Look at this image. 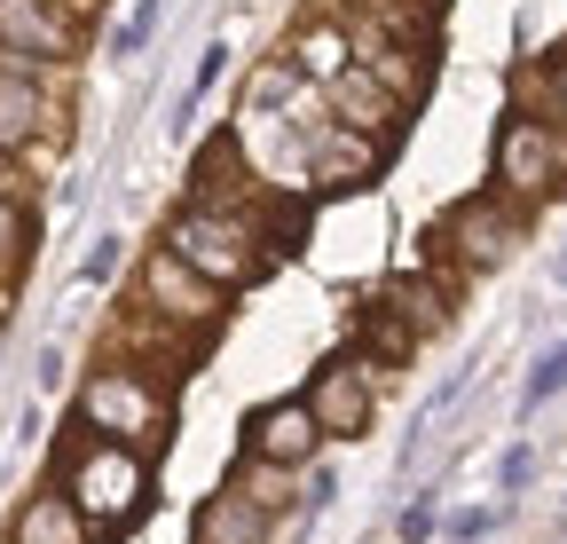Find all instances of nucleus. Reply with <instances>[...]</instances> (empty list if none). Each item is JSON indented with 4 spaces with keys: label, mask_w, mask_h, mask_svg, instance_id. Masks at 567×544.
<instances>
[{
    "label": "nucleus",
    "mask_w": 567,
    "mask_h": 544,
    "mask_svg": "<svg viewBox=\"0 0 567 544\" xmlns=\"http://www.w3.org/2000/svg\"><path fill=\"white\" fill-rule=\"evenodd\" d=\"M118 260H126V237L103 229V237L87 245V260H80V285H111V277H118Z\"/></svg>",
    "instance_id": "nucleus-25"
},
{
    "label": "nucleus",
    "mask_w": 567,
    "mask_h": 544,
    "mask_svg": "<svg viewBox=\"0 0 567 544\" xmlns=\"http://www.w3.org/2000/svg\"><path fill=\"white\" fill-rule=\"evenodd\" d=\"M300 158H308V189L316 197H354V189L379 182L394 143H386V134H363V126H339L323 111V126H300Z\"/></svg>",
    "instance_id": "nucleus-6"
},
{
    "label": "nucleus",
    "mask_w": 567,
    "mask_h": 544,
    "mask_svg": "<svg viewBox=\"0 0 567 544\" xmlns=\"http://www.w3.org/2000/svg\"><path fill=\"white\" fill-rule=\"evenodd\" d=\"M158 245H174L197 277L221 285L229 300L252 292V285H268V268H276V253H268V237H260L252 214H237V206H197V197H182V206H174V222H166Z\"/></svg>",
    "instance_id": "nucleus-2"
},
{
    "label": "nucleus",
    "mask_w": 567,
    "mask_h": 544,
    "mask_svg": "<svg viewBox=\"0 0 567 544\" xmlns=\"http://www.w3.org/2000/svg\"><path fill=\"white\" fill-rule=\"evenodd\" d=\"M323 111L339 119V126H363V134H402V119H410V103L379 80V72H363V63H347V72H331L323 80Z\"/></svg>",
    "instance_id": "nucleus-12"
},
{
    "label": "nucleus",
    "mask_w": 567,
    "mask_h": 544,
    "mask_svg": "<svg viewBox=\"0 0 567 544\" xmlns=\"http://www.w3.org/2000/svg\"><path fill=\"white\" fill-rule=\"evenodd\" d=\"M528 482H536V442H513V450H505V465H496V497L513 505Z\"/></svg>",
    "instance_id": "nucleus-26"
},
{
    "label": "nucleus",
    "mask_w": 567,
    "mask_h": 544,
    "mask_svg": "<svg viewBox=\"0 0 567 544\" xmlns=\"http://www.w3.org/2000/svg\"><path fill=\"white\" fill-rule=\"evenodd\" d=\"M221 72H229V48L213 40L205 55H197V72L182 80V95H174V111H166V143H189V126H197V103L221 88Z\"/></svg>",
    "instance_id": "nucleus-19"
},
{
    "label": "nucleus",
    "mask_w": 567,
    "mask_h": 544,
    "mask_svg": "<svg viewBox=\"0 0 567 544\" xmlns=\"http://www.w3.org/2000/svg\"><path fill=\"white\" fill-rule=\"evenodd\" d=\"M55 490L87 513L95 544H118V536H134L158 513V450L80 427L63 442V458H55Z\"/></svg>",
    "instance_id": "nucleus-1"
},
{
    "label": "nucleus",
    "mask_w": 567,
    "mask_h": 544,
    "mask_svg": "<svg viewBox=\"0 0 567 544\" xmlns=\"http://www.w3.org/2000/svg\"><path fill=\"white\" fill-rule=\"evenodd\" d=\"M379 300H394V308L410 316V331H417V339H434V331H450V316H457V300L442 292V277H434V268H386V285H379Z\"/></svg>",
    "instance_id": "nucleus-16"
},
{
    "label": "nucleus",
    "mask_w": 567,
    "mask_h": 544,
    "mask_svg": "<svg viewBox=\"0 0 567 544\" xmlns=\"http://www.w3.org/2000/svg\"><path fill=\"white\" fill-rule=\"evenodd\" d=\"M48 80H55L48 63H32V55H0V151H9V158L40 151L48 134H55Z\"/></svg>",
    "instance_id": "nucleus-11"
},
{
    "label": "nucleus",
    "mask_w": 567,
    "mask_h": 544,
    "mask_svg": "<svg viewBox=\"0 0 567 544\" xmlns=\"http://www.w3.org/2000/svg\"><path fill=\"white\" fill-rule=\"evenodd\" d=\"M300 88H308V80H300V63H292V55H268L260 72L245 80V119H276V111H292V103H300Z\"/></svg>",
    "instance_id": "nucleus-20"
},
{
    "label": "nucleus",
    "mask_w": 567,
    "mask_h": 544,
    "mask_svg": "<svg viewBox=\"0 0 567 544\" xmlns=\"http://www.w3.org/2000/svg\"><path fill=\"white\" fill-rule=\"evenodd\" d=\"M496 189L520 197V206H544V197L567 189V174H559V143H551V119L513 111L505 126H496Z\"/></svg>",
    "instance_id": "nucleus-9"
},
{
    "label": "nucleus",
    "mask_w": 567,
    "mask_h": 544,
    "mask_svg": "<svg viewBox=\"0 0 567 544\" xmlns=\"http://www.w3.org/2000/svg\"><path fill=\"white\" fill-rule=\"evenodd\" d=\"M0 544H95V528H87V513L71 505L55 482H40L17 513H9V536Z\"/></svg>",
    "instance_id": "nucleus-15"
},
{
    "label": "nucleus",
    "mask_w": 567,
    "mask_h": 544,
    "mask_svg": "<svg viewBox=\"0 0 567 544\" xmlns=\"http://www.w3.org/2000/svg\"><path fill=\"white\" fill-rule=\"evenodd\" d=\"M87 40V17L71 0H0V55H32L48 72H71Z\"/></svg>",
    "instance_id": "nucleus-8"
},
{
    "label": "nucleus",
    "mask_w": 567,
    "mask_h": 544,
    "mask_svg": "<svg viewBox=\"0 0 567 544\" xmlns=\"http://www.w3.org/2000/svg\"><path fill=\"white\" fill-rule=\"evenodd\" d=\"M63 379H71V371H63V348L48 339V348H40V363H32V387H40V394H63Z\"/></svg>",
    "instance_id": "nucleus-28"
},
{
    "label": "nucleus",
    "mask_w": 567,
    "mask_h": 544,
    "mask_svg": "<svg viewBox=\"0 0 567 544\" xmlns=\"http://www.w3.org/2000/svg\"><path fill=\"white\" fill-rule=\"evenodd\" d=\"M0 189H17V197H24V174H17V158H9V151H0Z\"/></svg>",
    "instance_id": "nucleus-30"
},
{
    "label": "nucleus",
    "mask_w": 567,
    "mask_h": 544,
    "mask_svg": "<svg viewBox=\"0 0 567 544\" xmlns=\"http://www.w3.org/2000/svg\"><path fill=\"white\" fill-rule=\"evenodd\" d=\"M237 458L284 465V473H308V465L323 458V427H316V411H308V394H276V402H260V411H245Z\"/></svg>",
    "instance_id": "nucleus-10"
},
{
    "label": "nucleus",
    "mask_w": 567,
    "mask_h": 544,
    "mask_svg": "<svg viewBox=\"0 0 567 544\" xmlns=\"http://www.w3.org/2000/svg\"><path fill=\"white\" fill-rule=\"evenodd\" d=\"M134 300H142V316L182 324V331H213V324L229 316V292L205 285L174 245H151V253H142V268H134Z\"/></svg>",
    "instance_id": "nucleus-5"
},
{
    "label": "nucleus",
    "mask_w": 567,
    "mask_h": 544,
    "mask_svg": "<svg viewBox=\"0 0 567 544\" xmlns=\"http://www.w3.org/2000/svg\"><path fill=\"white\" fill-rule=\"evenodd\" d=\"M442 237L457 245L465 268H505L520 245H528V206L505 189H481V197H457L442 214Z\"/></svg>",
    "instance_id": "nucleus-7"
},
{
    "label": "nucleus",
    "mask_w": 567,
    "mask_h": 544,
    "mask_svg": "<svg viewBox=\"0 0 567 544\" xmlns=\"http://www.w3.org/2000/svg\"><path fill=\"white\" fill-rule=\"evenodd\" d=\"M559 387H567V339H559V348H544V356H536V371L520 379V411H536V402H551Z\"/></svg>",
    "instance_id": "nucleus-23"
},
{
    "label": "nucleus",
    "mask_w": 567,
    "mask_h": 544,
    "mask_svg": "<svg viewBox=\"0 0 567 544\" xmlns=\"http://www.w3.org/2000/svg\"><path fill=\"white\" fill-rule=\"evenodd\" d=\"M0 348H9V339H0Z\"/></svg>",
    "instance_id": "nucleus-33"
},
{
    "label": "nucleus",
    "mask_w": 567,
    "mask_h": 544,
    "mask_svg": "<svg viewBox=\"0 0 567 544\" xmlns=\"http://www.w3.org/2000/svg\"><path fill=\"white\" fill-rule=\"evenodd\" d=\"M71 411H80V427H95V434L166 450V434H174V379L142 371V363H95L80 379V394H71Z\"/></svg>",
    "instance_id": "nucleus-3"
},
{
    "label": "nucleus",
    "mask_w": 567,
    "mask_h": 544,
    "mask_svg": "<svg viewBox=\"0 0 567 544\" xmlns=\"http://www.w3.org/2000/svg\"><path fill=\"white\" fill-rule=\"evenodd\" d=\"M71 9H80V17H87V9H95V0H71Z\"/></svg>",
    "instance_id": "nucleus-32"
},
{
    "label": "nucleus",
    "mask_w": 567,
    "mask_h": 544,
    "mask_svg": "<svg viewBox=\"0 0 567 544\" xmlns=\"http://www.w3.org/2000/svg\"><path fill=\"white\" fill-rule=\"evenodd\" d=\"M331 505H339V473L323 465V473H308V482H300V528H292V536H308V528H316Z\"/></svg>",
    "instance_id": "nucleus-24"
},
{
    "label": "nucleus",
    "mask_w": 567,
    "mask_h": 544,
    "mask_svg": "<svg viewBox=\"0 0 567 544\" xmlns=\"http://www.w3.org/2000/svg\"><path fill=\"white\" fill-rule=\"evenodd\" d=\"M284 55H292L300 63V80H331V72H347V63H354V48H347V24L339 17H308L300 32H292V48H284Z\"/></svg>",
    "instance_id": "nucleus-18"
},
{
    "label": "nucleus",
    "mask_w": 567,
    "mask_h": 544,
    "mask_svg": "<svg viewBox=\"0 0 567 544\" xmlns=\"http://www.w3.org/2000/svg\"><path fill=\"white\" fill-rule=\"evenodd\" d=\"M354 348H363L379 371H402L410 356H417V331H410V316L394 308V300H363V308H354Z\"/></svg>",
    "instance_id": "nucleus-17"
},
{
    "label": "nucleus",
    "mask_w": 567,
    "mask_h": 544,
    "mask_svg": "<svg viewBox=\"0 0 567 544\" xmlns=\"http://www.w3.org/2000/svg\"><path fill=\"white\" fill-rule=\"evenodd\" d=\"M189 197H197V206H252V197H260V174L245 166V143H237V134H213V143L197 151V166H189Z\"/></svg>",
    "instance_id": "nucleus-14"
},
{
    "label": "nucleus",
    "mask_w": 567,
    "mask_h": 544,
    "mask_svg": "<svg viewBox=\"0 0 567 544\" xmlns=\"http://www.w3.org/2000/svg\"><path fill=\"white\" fill-rule=\"evenodd\" d=\"M505 513H513V505H473V513H450V536H457V544H481Z\"/></svg>",
    "instance_id": "nucleus-27"
},
{
    "label": "nucleus",
    "mask_w": 567,
    "mask_h": 544,
    "mask_svg": "<svg viewBox=\"0 0 567 544\" xmlns=\"http://www.w3.org/2000/svg\"><path fill=\"white\" fill-rule=\"evenodd\" d=\"M158 24H166V0H134V17L111 32V63H134L142 48L158 40Z\"/></svg>",
    "instance_id": "nucleus-22"
},
{
    "label": "nucleus",
    "mask_w": 567,
    "mask_h": 544,
    "mask_svg": "<svg viewBox=\"0 0 567 544\" xmlns=\"http://www.w3.org/2000/svg\"><path fill=\"white\" fill-rule=\"evenodd\" d=\"M394 536H402V544H425V536H434V497H417V505L394 521Z\"/></svg>",
    "instance_id": "nucleus-29"
},
{
    "label": "nucleus",
    "mask_w": 567,
    "mask_h": 544,
    "mask_svg": "<svg viewBox=\"0 0 567 544\" xmlns=\"http://www.w3.org/2000/svg\"><path fill=\"white\" fill-rule=\"evenodd\" d=\"M32 237H40V222H32V206L17 189H0V285L17 277V268L32 260Z\"/></svg>",
    "instance_id": "nucleus-21"
},
{
    "label": "nucleus",
    "mask_w": 567,
    "mask_h": 544,
    "mask_svg": "<svg viewBox=\"0 0 567 544\" xmlns=\"http://www.w3.org/2000/svg\"><path fill=\"white\" fill-rule=\"evenodd\" d=\"M551 95H559V119H567V55L551 63Z\"/></svg>",
    "instance_id": "nucleus-31"
},
{
    "label": "nucleus",
    "mask_w": 567,
    "mask_h": 544,
    "mask_svg": "<svg viewBox=\"0 0 567 544\" xmlns=\"http://www.w3.org/2000/svg\"><path fill=\"white\" fill-rule=\"evenodd\" d=\"M189 544H276V513H268L260 497H245L237 482H221V490L197 505Z\"/></svg>",
    "instance_id": "nucleus-13"
},
{
    "label": "nucleus",
    "mask_w": 567,
    "mask_h": 544,
    "mask_svg": "<svg viewBox=\"0 0 567 544\" xmlns=\"http://www.w3.org/2000/svg\"><path fill=\"white\" fill-rule=\"evenodd\" d=\"M308 411L323 427V442H363L371 434V411H379V363L363 348H331L316 371H308Z\"/></svg>",
    "instance_id": "nucleus-4"
}]
</instances>
